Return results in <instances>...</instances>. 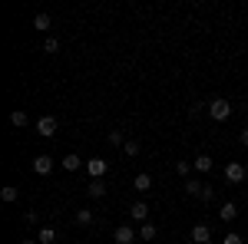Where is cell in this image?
<instances>
[{"label":"cell","instance_id":"7","mask_svg":"<svg viewBox=\"0 0 248 244\" xmlns=\"http://www.w3.org/2000/svg\"><path fill=\"white\" fill-rule=\"evenodd\" d=\"M53 165H57L53 155H33V172H37V175H50Z\"/></svg>","mask_w":248,"mask_h":244},{"label":"cell","instance_id":"2","mask_svg":"<svg viewBox=\"0 0 248 244\" xmlns=\"http://www.w3.org/2000/svg\"><path fill=\"white\" fill-rule=\"evenodd\" d=\"M57 115H40L37 119V135H43V139H53L57 135Z\"/></svg>","mask_w":248,"mask_h":244},{"label":"cell","instance_id":"20","mask_svg":"<svg viewBox=\"0 0 248 244\" xmlns=\"http://www.w3.org/2000/svg\"><path fill=\"white\" fill-rule=\"evenodd\" d=\"M106 139H109V145H119V149L126 145V135H123V129H109V135H106Z\"/></svg>","mask_w":248,"mask_h":244},{"label":"cell","instance_id":"28","mask_svg":"<svg viewBox=\"0 0 248 244\" xmlns=\"http://www.w3.org/2000/svg\"><path fill=\"white\" fill-rule=\"evenodd\" d=\"M242 145L248 149V129H242Z\"/></svg>","mask_w":248,"mask_h":244},{"label":"cell","instance_id":"21","mask_svg":"<svg viewBox=\"0 0 248 244\" xmlns=\"http://www.w3.org/2000/svg\"><path fill=\"white\" fill-rule=\"evenodd\" d=\"M10 122H14L17 129H23V126L30 122V119H27V113H23V109H14V113H10Z\"/></svg>","mask_w":248,"mask_h":244},{"label":"cell","instance_id":"5","mask_svg":"<svg viewBox=\"0 0 248 244\" xmlns=\"http://www.w3.org/2000/svg\"><path fill=\"white\" fill-rule=\"evenodd\" d=\"M225 178H229L232 185H242V182H245V165H242L238 158H232L229 165H225Z\"/></svg>","mask_w":248,"mask_h":244},{"label":"cell","instance_id":"9","mask_svg":"<svg viewBox=\"0 0 248 244\" xmlns=\"http://www.w3.org/2000/svg\"><path fill=\"white\" fill-rule=\"evenodd\" d=\"M60 165H63L66 172H79V169H86V162L79 158L77 152H70V155H63V158H60Z\"/></svg>","mask_w":248,"mask_h":244},{"label":"cell","instance_id":"25","mask_svg":"<svg viewBox=\"0 0 248 244\" xmlns=\"http://www.w3.org/2000/svg\"><path fill=\"white\" fill-rule=\"evenodd\" d=\"M222 244H245V238H242V234H235V231H229V234L222 238Z\"/></svg>","mask_w":248,"mask_h":244},{"label":"cell","instance_id":"19","mask_svg":"<svg viewBox=\"0 0 248 244\" xmlns=\"http://www.w3.org/2000/svg\"><path fill=\"white\" fill-rule=\"evenodd\" d=\"M192 162H182V158H179V162H175V175H179V178H192Z\"/></svg>","mask_w":248,"mask_h":244},{"label":"cell","instance_id":"6","mask_svg":"<svg viewBox=\"0 0 248 244\" xmlns=\"http://www.w3.org/2000/svg\"><path fill=\"white\" fill-rule=\"evenodd\" d=\"M113 241L116 244H133V241H139V231H136V228H129V225H119L113 231Z\"/></svg>","mask_w":248,"mask_h":244},{"label":"cell","instance_id":"4","mask_svg":"<svg viewBox=\"0 0 248 244\" xmlns=\"http://www.w3.org/2000/svg\"><path fill=\"white\" fill-rule=\"evenodd\" d=\"M106 172H109V162H106V158H86V175H90V182H93V178H106Z\"/></svg>","mask_w":248,"mask_h":244},{"label":"cell","instance_id":"31","mask_svg":"<svg viewBox=\"0 0 248 244\" xmlns=\"http://www.w3.org/2000/svg\"><path fill=\"white\" fill-rule=\"evenodd\" d=\"M189 244H195V241H189Z\"/></svg>","mask_w":248,"mask_h":244},{"label":"cell","instance_id":"27","mask_svg":"<svg viewBox=\"0 0 248 244\" xmlns=\"http://www.w3.org/2000/svg\"><path fill=\"white\" fill-rule=\"evenodd\" d=\"M23 221H27V225H37L40 215H37V211H23Z\"/></svg>","mask_w":248,"mask_h":244},{"label":"cell","instance_id":"29","mask_svg":"<svg viewBox=\"0 0 248 244\" xmlns=\"http://www.w3.org/2000/svg\"><path fill=\"white\" fill-rule=\"evenodd\" d=\"M20 244H40V241H37V238H23Z\"/></svg>","mask_w":248,"mask_h":244},{"label":"cell","instance_id":"8","mask_svg":"<svg viewBox=\"0 0 248 244\" xmlns=\"http://www.w3.org/2000/svg\"><path fill=\"white\" fill-rule=\"evenodd\" d=\"M189 241H195V244H209L212 241V228L209 225H195L189 231Z\"/></svg>","mask_w":248,"mask_h":244},{"label":"cell","instance_id":"1","mask_svg":"<svg viewBox=\"0 0 248 244\" xmlns=\"http://www.w3.org/2000/svg\"><path fill=\"white\" fill-rule=\"evenodd\" d=\"M205 109H209V115L215 119V122H225V119L232 115V102H229V99H222V96H218V99H212V102L205 106Z\"/></svg>","mask_w":248,"mask_h":244},{"label":"cell","instance_id":"18","mask_svg":"<svg viewBox=\"0 0 248 244\" xmlns=\"http://www.w3.org/2000/svg\"><path fill=\"white\" fill-rule=\"evenodd\" d=\"M192 169L195 172H212V158L202 152V155H195V162H192Z\"/></svg>","mask_w":248,"mask_h":244},{"label":"cell","instance_id":"11","mask_svg":"<svg viewBox=\"0 0 248 244\" xmlns=\"http://www.w3.org/2000/svg\"><path fill=\"white\" fill-rule=\"evenodd\" d=\"M218 218H222L225 225H232V221L238 218V205H235V201H225V205L218 208Z\"/></svg>","mask_w":248,"mask_h":244},{"label":"cell","instance_id":"22","mask_svg":"<svg viewBox=\"0 0 248 244\" xmlns=\"http://www.w3.org/2000/svg\"><path fill=\"white\" fill-rule=\"evenodd\" d=\"M202 188H205V185H202L199 178H186V191H189L192 198H199V191H202Z\"/></svg>","mask_w":248,"mask_h":244},{"label":"cell","instance_id":"17","mask_svg":"<svg viewBox=\"0 0 248 244\" xmlns=\"http://www.w3.org/2000/svg\"><path fill=\"white\" fill-rule=\"evenodd\" d=\"M37 241H40V244H53V241H57V231H53L50 225H43V228L37 231Z\"/></svg>","mask_w":248,"mask_h":244},{"label":"cell","instance_id":"12","mask_svg":"<svg viewBox=\"0 0 248 244\" xmlns=\"http://www.w3.org/2000/svg\"><path fill=\"white\" fill-rule=\"evenodd\" d=\"M33 30L50 33V30H53V17H50V14H37V17H33Z\"/></svg>","mask_w":248,"mask_h":244},{"label":"cell","instance_id":"14","mask_svg":"<svg viewBox=\"0 0 248 244\" xmlns=\"http://www.w3.org/2000/svg\"><path fill=\"white\" fill-rule=\"evenodd\" d=\"M86 195H90V198H103V195H106V182H103V178H93V182L86 185Z\"/></svg>","mask_w":248,"mask_h":244},{"label":"cell","instance_id":"30","mask_svg":"<svg viewBox=\"0 0 248 244\" xmlns=\"http://www.w3.org/2000/svg\"><path fill=\"white\" fill-rule=\"evenodd\" d=\"M245 182H248V165H245Z\"/></svg>","mask_w":248,"mask_h":244},{"label":"cell","instance_id":"24","mask_svg":"<svg viewBox=\"0 0 248 244\" xmlns=\"http://www.w3.org/2000/svg\"><path fill=\"white\" fill-rule=\"evenodd\" d=\"M43 53H46V57H50V53H60V40L57 37H46V40H43Z\"/></svg>","mask_w":248,"mask_h":244},{"label":"cell","instance_id":"16","mask_svg":"<svg viewBox=\"0 0 248 244\" xmlns=\"http://www.w3.org/2000/svg\"><path fill=\"white\" fill-rule=\"evenodd\" d=\"M0 198H3L7 205H14V201L20 198V188L17 185H3V188H0Z\"/></svg>","mask_w":248,"mask_h":244},{"label":"cell","instance_id":"26","mask_svg":"<svg viewBox=\"0 0 248 244\" xmlns=\"http://www.w3.org/2000/svg\"><path fill=\"white\" fill-rule=\"evenodd\" d=\"M212 198H215V191H212V185H205L202 191H199V201H205V205H209Z\"/></svg>","mask_w":248,"mask_h":244},{"label":"cell","instance_id":"23","mask_svg":"<svg viewBox=\"0 0 248 244\" xmlns=\"http://www.w3.org/2000/svg\"><path fill=\"white\" fill-rule=\"evenodd\" d=\"M123 152H126V155H129V158H136V155H139V152H142V145H139V142H136V139H126V145H123Z\"/></svg>","mask_w":248,"mask_h":244},{"label":"cell","instance_id":"3","mask_svg":"<svg viewBox=\"0 0 248 244\" xmlns=\"http://www.w3.org/2000/svg\"><path fill=\"white\" fill-rule=\"evenodd\" d=\"M149 211H153V208H149V201H146V198H139V201H133V205H129V218H133V221H139V225H146V221H149Z\"/></svg>","mask_w":248,"mask_h":244},{"label":"cell","instance_id":"10","mask_svg":"<svg viewBox=\"0 0 248 244\" xmlns=\"http://www.w3.org/2000/svg\"><path fill=\"white\" fill-rule=\"evenodd\" d=\"M133 188L139 191V195H149V191H153V175H146V172H139V175L133 178Z\"/></svg>","mask_w":248,"mask_h":244},{"label":"cell","instance_id":"13","mask_svg":"<svg viewBox=\"0 0 248 244\" xmlns=\"http://www.w3.org/2000/svg\"><path fill=\"white\" fill-rule=\"evenodd\" d=\"M93 218H96V215L90 211V208H77V215H73V221H77L79 228H90V225H93Z\"/></svg>","mask_w":248,"mask_h":244},{"label":"cell","instance_id":"15","mask_svg":"<svg viewBox=\"0 0 248 244\" xmlns=\"http://www.w3.org/2000/svg\"><path fill=\"white\" fill-rule=\"evenodd\" d=\"M159 238V231H155L153 221H146V225H139V241H155Z\"/></svg>","mask_w":248,"mask_h":244}]
</instances>
